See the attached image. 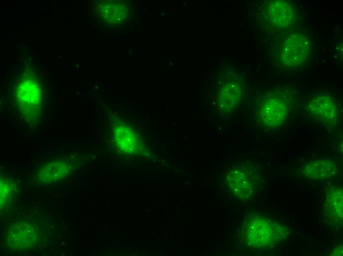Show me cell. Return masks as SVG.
<instances>
[{
	"instance_id": "obj_1",
	"label": "cell",
	"mask_w": 343,
	"mask_h": 256,
	"mask_svg": "<svg viewBox=\"0 0 343 256\" xmlns=\"http://www.w3.org/2000/svg\"><path fill=\"white\" fill-rule=\"evenodd\" d=\"M289 233L288 228L282 224L255 212L245 215L240 229L243 242L253 250L273 247L284 240Z\"/></svg>"
},
{
	"instance_id": "obj_2",
	"label": "cell",
	"mask_w": 343,
	"mask_h": 256,
	"mask_svg": "<svg viewBox=\"0 0 343 256\" xmlns=\"http://www.w3.org/2000/svg\"><path fill=\"white\" fill-rule=\"evenodd\" d=\"M260 179L259 173L255 167L245 164L231 170L228 175V183L234 196L249 199L255 194Z\"/></svg>"
},
{
	"instance_id": "obj_3",
	"label": "cell",
	"mask_w": 343,
	"mask_h": 256,
	"mask_svg": "<svg viewBox=\"0 0 343 256\" xmlns=\"http://www.w3.org/2000/svg\"><path fill=\"white\" fill-rule=\"evenodd\" d=\"M290 112V105L284 96L271 95L260 104L257 111L258 120L264 127L276 128L285 123Z\"/></svg>"
},
{
	"instance_id": "obj_4",
	"label": "cell",
	"mask_w": 343,
	"mask_h": 256,
	"mask_svg": "<svg viewBox=\"0 0 343 256\" xmlns=\"http://www.w3.org/2000/svg\"><path fill=\"white\" fill-rule=\"evenodd\" d=\"M306 111L310 117L326 127H334L339 122L337 105L333 99L325 94L311 96L307 102Z\"/></svg>"
},
{
	"instance_id": "obj_5",
	"label": "cell",
	"mask_w": 343,
	"mask_h": 256,
	"mask_svg": "<svg viewBox=\"0 0 343 256\" xmlns=\"http://www.w3.org/2000/svg\"><path fill=\"white\" fill-rule=\"evenodd\" d=\"M310 50L309 38L301 34H295L284 41L279 58L281 64L289 68H296L307 61Z\"/></svg>"
},
{
	"instance_id": "obj_6",
	"label": "cell",
	"mask_w": 343,
	"mask_h": 256,
	"mask_svg": "<svg viewBox=\"0 0 343 256\" xmlns=\"http://www.w3.org/2000/svg\"><path fill=\"white\" fill-rule=\"evenodd\" d=\"M343 189L338 186H331L325 192L322 216L329 224L341 225L343 224Z\"/></svg>"
},
{
	"instance_id": "obj_7",
	"label": "cell",
	"mask_w": 343,
	"mask_h": 256,
	"mask_svg": "<svg viewBox=\"0 0 343 256\" xmlns=\"http://www.w3.org/2000/svg\"><path fill=\"white\" fill-rule=\"evenodd\" d=\"M36 239V233L32 225L26 222H18L9 228L7 243L12 250L21 252L32 247Z\"/></svg>"
},
{
	"instance_id": "obj_8",
	"label": "cell",
	"mask_w": 343,
	"mask_h": 256,
	"mask_svg": "<svg viewBox=\"0 0 343 256\" xmlns=\"http://www.w3.org/2000/svg\"><path fill=\"white\" fill-rule=\"evenodd\" d=\"M218 93L220 108L224 111H231L240 101L242 94L241 83L236 77H228L221 83Z\"/></svg>"
},
{
	"instance_id": "obj_9",
	"label": "cell",
	"mask_w": 343,
	"mask_h": 256,
	"mask_svg": "<svg viewBox=\"0 0 343 256\" xmlns=\"http://www.w3.org/2000/svg\"><path fill=\"white\" fill-rule=\"evenodd\" d=\"M28 93L21 85L17 91L18 100L22 105V111L24 114L25 119L29 121H34L38 116L39 93L37 86L33 80L23 81Z\"/></svg>"
},
{
	"instance_id": "obj_10",
	"label": "cell",
	"mask_w": 343,
	"mask_h": 256,
	"mask_svg": "<svg viewBox=\"0 0 343 256\" xmlns=\"http://www.w3.org/2000/svg\"><path fill=\"white\" fill-rule=\"evenodd\" d=\"M336 163L329 159L316 158L310 160L302 168L303 175L307 179L321 180L333 177L337 172Z\"/></svg>"
},
{
	"instance_id": "obj_11",
	"label": "cell",
	"mask_w": 343,
	"mask_h": 256,
	"mask_svg": "<svg viewBox=\"0 0 343 256\" xmlns=\"http://www.w3.org/2000/svg\"><path fill=\"white\" fill-rule=\"evenodd\" d=\"M294 13L291 5L284 0H274L266 10V18L272 26L285 28L291 24Z\"/></svg>"
},
{
	"instance_id": "obj_12",
	"label": "cell",
	"mask_w": 343,
	"mask_h": 256,
	"mask_svg": "<svg viewBox=\"0 0 343 256\" xmlns=\"http://www.w3.org/2000/svg\"><path fill=\"white\" fill-rule=\"evenodd\" d=\"M113 135L115 144L122 152L132 155L138 151L139 142L137 135L128 126L124 124L116 125Z\"/></svg>"
},
{
	"instance_id": "obj_13",
	"label": "cell",
	"mask_w": 343,
	"mask_h": 256,
	"mask_svg": "<svg viewBox=\"0 0 343 256\" xmlns=\"http://www.w3.org/2000/svg\"><path fill=\"white\" fill-rule=\"evenodd\" d=\"M70 172V166L63 161L47 164L38 173V179L42 184L50 183L64 179Z\"/></svg>"
},
{
	"instance_id": "obj_14",
	"label": "cell",
	"mask_w": 343,
	"mask_h": 256,
	"mask_svg": "<svg viewBox=\"0 0 343 256\" xmlns=\"http://www.w3.org/2000/svg\"><path fill=\"white\" fill-rule=\"evenodd\" d=\"M0 201L1 204L2 203H5L6 199H7L9 195L11 194L10 189V187L9 184L7 182L2 181L0 183Z\"/></svg>"
}]
</instances>
